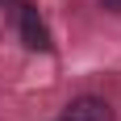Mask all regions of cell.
<instances>
[{
  "mask_svg": "<svg viewBox=\"0 0 121 121\" xmlns=\"http://www.w3.org/2000/svg\"><path fill=\"white\" fill-rule=\"evenodd\" d=\"M17 29H21V42L29 50H50V29L34 4H17Z\"/></svg>",
  "mask_w": 121,
  "mask_h": 121,
  "instance_id": "6da1fadb",
  "label": "cell"
},
{
  "mask_svg": "<svg viewBox=\"0 0 121 121\" xmlns=\"http://www.w3.org/2000/svg\"><path fill=\"white\" fill-rule=\"evenodd\" d=\"M59 121H113V104L104 96H75Z\"/></svg>",
  "mask_w": 121,
  "mask_h": 121,
  "instance_id": "7a4b0ae2",
  "label": "cell"
},
{
  "mask_svg": "<svg viewBox=\"0 0 121 121\" xmlns=\"http://www.w3.org/2000/svg\"><path fill=\"white\" fill-rule=\"evenodd\" d=\"M100 9H109V13H117V17H121V0H100Z\"/></svg>",
  "mask_w": 121,
  "mask_h": 121,
  "instance_id": "3957f363",
  "label": "cell"
}]
</instances>
